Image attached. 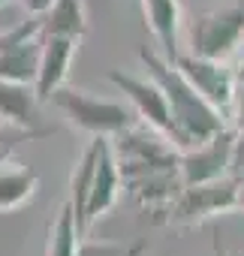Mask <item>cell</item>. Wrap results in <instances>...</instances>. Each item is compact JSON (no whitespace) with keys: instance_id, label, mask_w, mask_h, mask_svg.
<instances>
[{"instance_id":"8992f818","label":"cell","mask_w":244,"mask_h":256,"mask_svg":"<svg viewBox=\"0 0 244 256\" xmlns=\"http://www.w3.org/2000/svg\"><path fill=\"white\" fill-rule=\"evenodd\" d=\"M108 82L124 94L133 106V112L139 114V120L151 130L163 133L175 148H181V139H178V130H175V120H172V112H169V102H166V94L163 88L148 76H130V72H120V70H112L108 72Z\"/></svg>"},{"instance_id":"4316f807","label":"cell","mask_w":244,"mask_h":256,"mask_svg":"<svg viewBox=\"0 0 244 256\" xmlns=\"http://www.w3.org/2000/svg\"><path fill=\"white\" fill-rule=\"evenodd\" d=\"M4 4H10V0H0V6H4Z\"/></svg>"},{"instance_id":"ffe728a7","label":"cell","mask_w":244,"mask_h":256,"mask_svg":"<svg viewBox=\"0 0 244 256\" xmlns=\"http://www.w3.org/2000/svg\"><path fill=\"white\" fill-rule=\"evenodd\" d=\"M232 175L244 178V130H235V148H232Z\"/></svg>"},{"instance_id":"2e32d148","label":"cell","mask_w":244,"mask_h":256,"mask_svg":"<svg viewBox=\"0 0 244 256\" xmlns=\"http://www.w3.org/2000/svg\"><path fill=\"white\" fill-rule=\"evenodd\" d=\"M84 30H88V6H84V0H54V6L42 16V34H48V36L82 40Z\"/></svg>"},{"instance_id":"9a60e30c","label":"cell","mask_w":244,"mask_h":256,"mask_svg":"<svg viewBox=\"0 0 244 256\" xmlns=\"http://www.w3.org/2000/svg\"><path fill=\"white\" fill-rule=\"evenodd\" d=\"M40 190V175L30 166L22 163H6L0 166V214L18 211L34 202Z\"/></svg>"},{"instance_id":"5bb4252c","label":"cell","mask_w":244,"mask_h":256,"mask_svg":"<svg viewBox=\"0 0 244 256\" xmlns=\"http://www.w3.org/2000/svg\"><path fill=\"white\" fill-rule=\"evenodd\" d=\"M102 142L106 136H94L90 145L82 151L72 175H70V205L76 211V220H78V229L82 235H88L84 229V211H88V199H90V184H94V172H96V163H100V151H102Z\"/></svg>"},{"instance_id":"3957f363","label":"cell","mask_w":244,"mask_h":256,"mask_svg":"<svg viewBox=\"0 0 244 256\" xmlns=\"http://www.w3.org/2000/svg\"><path fill=\"white\" fill-rule=\"evenodd\" d=\"M238 187L241 178L226 175L205 184H187L166 208L151 214L154 226H199L214 217H223L238 208Z\"/></svg>"},{"instance_id":"9c48e42d","label":"cell","mask_w":244,"mask_h":256,"mask_svg":"<svg viewBox=\"0 0 244 256\" xmlns=\"http://www.w3.org/2000/svg\"><path fill=\"white\" fill-rule=\"evenodd\" d=\"M120 193H124V178H120L114 151H112V139L102 142L100 151V163L94 172V184H90V199H88V211H84V229H90L94 223H100L102 217L112 214V208L118 205Z\"/></svg>"},{"instance_id":"d4e9b609","label":"cell","mask_w":244,"mask_h":256,"mask_svg":"<svg viewBox=\"0 0 244 256\" xmlns=\"http://www.w3.org/2000/svg\"><path fill=\"white\" fill-rule=\"evenodd\" d=\"M238 211H244V178H241V187H238Z\"/></svg>"},{"instance_id":"44dd1931","label":"cell","mask_w":244,"mask_h":256,"mask_svg":"<svg viewBox=\"0 0 244 256\" xmlns=\"http://www.w3.org/2000/svg\"><path fill=\"white\" fill-rule=\"evenodd\" d=\"M229 112H232V126L235 130H244V90H235Z\"/></svg>"},{"instance_id":"603a6c76","label":"cell","mask_w":244,"mask_h":256,"mask_svg":"<svg viewBox=\"0 0 244 256\" xmlns=\"http://www.w3.org/2000/svg\"><path fill=\"white\" fill-rule=\"evenodd\" d=\"M145 250H148V244H145V241H136V244H130V247H127V253H124V256H142Z\"/></svg>"},{"instance_id":"ba28073f","label":"cell","mask_w":244,"mask_h":256,"mask_svg":"<svg viewBox=\"0 0 244 256\" xmlns=\"http://www.w3.org/2000/svg\"><path fill=\"white\" fill-rule=\"evenodd\" d=\"M172 64L184 72V78L217 108V112H229L232 106V96H235V84H238V76L223 64V60H211V58H199V54H184L178 52L172 58Z\"/></svg>"},{"instance_id":"cb8c5ba5","label":"cell","mask_w":244,"mask_h":256,"mask_svg":"<svg viewBox=\"0 0 244 256\" xmlns=\"http://www.w3.org/2000/svg\"><path fill=\"white\" fill-rule=\"evenodd\" d=\"M10 154H12L10 145H0V166H6V163H10Z\"/></svg>"},{"instance_id":"d6986e66","label":"cell","mask_w":244,"mask_h":256,"mask_svg":"<svg viewBox=\"0 0 244 256\" xmlns=\"http://www.w3.org/2000/svg\"><path fill=\"white\" fill-rule=\"evenodd\" d=\"M127 247L118 241H82L76 256H124Z\"/></svg>"},{"instance_id":"7a4b0ae2","label":"cell","mask_w":244,"mask_h":256,"mask_svg":"<svg viewBox=\"0 0 244 256\" xmlns=\"http://www.w3.org/2000/svg\"><path fill=\"white\" fill-rule=\"evenodd\" d=\"M139 60L145 64L148 76L163 88L172 120H175V130L181 139V151L190 145H199L205 139H211L214 133L223 130V112H217L187 78L184 72L163 54L151 52V48H139Z\"/></svg>"},{"instance_id":"ac0fdd59","label":"cell","mask_w":244,"mask_h":256,"mask_svg":"<svg viewBox=\"0 0 244 256\" xmlns=\"http://www.w3.org/2000/svg\"><path fill=\"white\" fill-rule=\"evenodd\" d=\"M42 30V18H30V22H22V24H16V28H10V30H4L0 34V54H4L10 46H16V42H22V40H28V36H36Z\"/></svg>"},{"instance_id":"277c9868","label":"cell","mask_w":244,"mask_h":256,"mask_svg":"<svg viewBox=\"0 0 244 256\" xmlns=\"http://www.w3.org/2000/svg\"><path fill=\"white\" fill-rule=\"evenodd\" d=\"M76 130L82 133H90V136H118L136 126V112L127 108L124 102H114V100H102V96H94L88 90H78V88H60L52 94L48 100Z\"/></svg>"},{"instance_id":"e0dca14e","label":"cell","mask_w":244,"mask_h":256,"mask_svg":"<svg viewBox=\"0 0 244 256\" xmlns=\"http://www.w3.org/2000/svg\"><path fill=\"white\" fill-rule=\"evenodd\" d=\"M82 238H84V235H82V229H78L76 211H72L70 202H64L60 211H58V220H54L52 229H48V247H46V256H76Z\"/></svg>"},{"instance_id":"52a82bcc","label":"cell","mask_w":244,"mask_h":256,"mask_svg":"<svg viewBox=\"0 0 244 256\" xmlns=\"http://www.w3.org/2000/svg\"><path fill=\"white\" fill-rule=\"evenodd\" d=\"M232 148H235V126H223L211 139L190 145L181 151V178L187 184H205L232 175Z\"/></svg>"},{"instance_id":"4fadbf2b","label":"cell","mask_w":244,"mask_h":256,"mask_svg":"<svg viewBox=\"0 0 244 256\" xmlns=\"http://www.w3.org/2000/svg\"><path fill=\"white\" fill-rule=\"evenodd\" d=\"M40 58H42V30L36 36H28V40L10 46L4 54H0V78L22 82V84H36Z\"/></svg>"},{"instance_id":"484cf974","label":"cell","mask_w":244,"mask_h":256,"mask_svg":"<svg viewBox=\"0 0 244 256\" xmlns=\"http://www.w3.org/2000/svg\"><path fill=\"white\" fill-rule=\"evenodd\" d=\"M235 76H238V82H244V64H241V70H238Z\"/></svg>"},{"instance_id":"7c38bea8","label":"cell","mask_w":244,"mask_h":256,"mask_svg":"<svg viewBox=\"0 0 244 256\" xmlns=\"http://www.w3.org/2000/svg\"><path fill=\"white\" fill-rule=\"evenodd\" d=\"M145 24L151 28L154 40L163 48V58H175L178 48V30H181V4L178 0H139Z\"/></svg>"},{"instance_id":"7402d4cb","label":"cell","mask_w":244,"mask_h":256,"mask_svg":"<svg viewBox=\"0 0 244 256\" xmlns=\"http://www.w3.org/2000/svg\"><path fill=\"white\" fill-rule=\"evenodd\" d=\"M18 4H22V10H24V12H30V16L42 18V16L54 6V0H18Z\"/></svg>"},{"instance_id":"8fae6325","label":"cell","mask_w":244,"mask_h":256,"mask_svg":"<svg viewBox=\"0 0 244 256\" xmlns=\"http://www.w3.org/2000/svg\"><path fill=\"white\" fill-rule=\"evenodd\" d=\"M0 120L24 130L30 139L52 133L48 126H40V96H36V88L34 84H22V82L0 78Z\"/></svg>"},{"instance_id":"30bf717a","label":"cell","mask_w":244,"mask_h":256,"mask_svg":"<svg viewBox=\"0 0 244 256\" xmlns=\"http://www.w3.org/2000/svg\"><path fill=\"white\" fill-rule=\"evenodd\" d=\"M78 52V40L72 36H48L42 34V58H40V76H36V96L40 102H48L54 90H60L70 78L72 60Z\"/></svg>"},{"instance_id":"5b68a950","label":"cell","mask_w":244,"mask_h":256,"mask_svg":"<svg viewBox=\"0 0 244 256\" xmlns=\"http://www.w3.org/2000/svg\"><path fill=\"white\" fill-rule=\"evenodd\" d=\"M244 40V0L226 10H211L193 18L190 52L211 60H226Z\"/></svg>"},{"instance_id":"6da1fadb","label":"cell","mask_w":244,"mask_h":256,"mask_svg":"<svg viewBox=\"0 0 244 256\" xmlns=\"http://www.w3.org/2000/svg\"><path fill=\"white\" fill-rule=\"evenodd\" d=\"M112 151L124 178V190L145 205L151 214L166 208L181 190V148H175L163 133L157 130H130L112 136Z\"/></svg>"}]
</instances>
